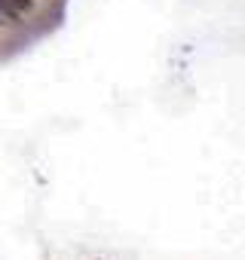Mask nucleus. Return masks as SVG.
<instances>
[{"label":"nucleus","mask_w":245,"mask_h":260,"mask_svg":"<svg viewBox=\"0 0 245 260\" xmlns=\"http://www.w3.org/2000/svg\"><path fill=\"white\" fill-rule=\"evenodd\" d=\"M0 25H4V22H0Z\"/></svg>","instance_id":"3"},{"label":"nucleus","mask_w":245,"mask_h":260,"mask_svg":"<svg viewBox=\"0 0 245 260\" xmlns=\"http://www.w3.org/2000/svg\"><path fill=\"white\" fill-rule=\"evenodd\" d=\"M0 22H4V25H22L25 16L10 4V0H0Z\"/></svg>","instance_id":"1"},{"label":"nucleus","mask_w":245,"mask_h":260,"mask_svg":"<svg viewBox=\"0 0 245 260\" xmlns=\"http://www.w3.org/2000/svg\"><path fill=\"white\" fill-rule=\"evenodd\" d=\"M10 4H13L22 16H28V13H34V10H37V0H10Z\"/></svg>","instance_id":"2"}]
</instances>
